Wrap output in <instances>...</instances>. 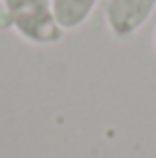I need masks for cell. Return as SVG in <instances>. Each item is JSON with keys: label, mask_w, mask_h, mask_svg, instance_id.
I'll use <instances>...</instances> for the list:
<instances>
[{"label": "cell", "mask_w": 156, "mask_h": 158, "mask_svg": "<svg viewBox=\"0 0 156 158\" xmlns=\"http://www.w3.org/2000/svg\"><path fill=\"white\" fill-rule=\"evenodd\" d=\"M5 25L37 46H51L64 37L51 9V0H0Z\"/></svg>", "instance_id": "cell-1"}, {"label": "cell", "mask_w": 156, "mask_h": 158, "mask_svg": "<svg viewBox=\"0 0 156 158\" xmlns=\"http://www.w3.org/2000/svg\"><path fill=\"white\" fill-rule=\"evenodd\" d=\"M156 9V0H106L103 19L112 37H133L149 21Z\"/></svg>", "instance_id": "cell-2"}, {"label": "cell", "mask_w": 156, "mask_h": 158, "mask_svg": "<svg viewBox=\"0 0 156 158\" xmlns=\"http://www.w3.org/2000/svg\"><path fill=\"white\" fill-rule=\"evenodd\" d=\"M96 2L99 0H51V9L57 25L64 32H69V30L80 28L92 16Z\"/></svg>", "instance_id": "cell-3"}, {"label": "cell", "mask_w": 156, "mask_h": 158, "mask_svg": "<svg viewBox=\"0 0 156 158\" xmlns=\"http://www.w3.org/2000/svg\"><path fill=\"white\" fill-rule=\"evenodd\" d=\"M152 46H154V53H156V28H154V37H152Z\"/></svg>", "instance_id": "cell-4"}]
</instances>
